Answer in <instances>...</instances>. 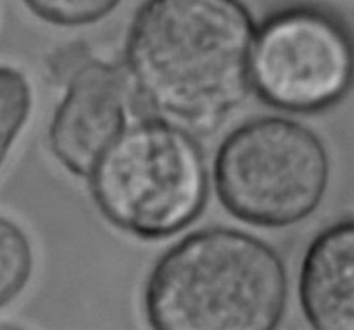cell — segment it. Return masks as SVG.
Returning a JSON list of instances; mask_svg holds the SVG:
<instances>
[{"mask_svg":"<svg viewBox=\"0 0 354 330\" xmlns=\"http://www.w3.org/2000/svg\"><path fill=\"white\" fill-rule=\"evenodd\" d=\"M256 19L242 0H144L124 38L135 99L207 135L248 99Z\"/></svg>","mask_w":354,"mask_h":330,"instance_id":"obj_1","label":"cell"},{"mask_svg":"<svg viewBox=\"0 0 354 330\" xmlns=\"http://www.w3.org/2000/svg\"><path fill=\"white\" fill-rule=\"evenodd\" d=\"M287 301L279 251L228 227L201 228L166 249L144 289L145 317L158 330H273Z\"/></svg>","mask_w":354,"mask_h":330,"instance_id":"obj_2","label":"cell"},{"mask_svg":"<svg viewBox=\"0 0 354 330\" xmlns=\"http://www.w3.org/2000/svg\"><path fill=\"white\" fill-rule=\"evenodd\" d=\"M97 210L118 230L162 241L203 214L206 158L192 131L152 114L127 125L88 176Z\"/></svg>","mask_w":354,"mask_h":330,"instance_id":"obj_3","label":"cell"},{"mask_svg":"<svg viewBox=\"0 0 354 330\" xmlns=\"http://www.w3.org/2000/svg\"><path fill=\"white\" fill-rule=\"evenodd\" d=\"M214 190L235 220L287 228L324 203L330 156L317 131L283 116L244 121L221 140L213 163Z\"/></svg>","mask_w":354,"mask_h":330,"instance_id":"obj_4","label":"cell"},{"mask_svg":"<svg viewBox=\"0 0 354 330\" xmlns=\"http://www.w3.org/2000/svg\"><path fill=\"white\" fill-rule=\"evenodd\" d=\"M251 83L263 104L292 114H318L354 85V35L317 6H292L263 19L256 31Z\"/></svg>","mask_w":354,"mask_h":330,"instance_id":"obj_5","label":"cell"},{"mask_svg":"<svg viewBox=\"0 0 354 330\" xmlns=\"http://www.w3.org/2000/svg\"><path fill=\"white\" fill-rule=\"evenodd\" d=\"M130 89L124 69L99 59L73 73L47 135L52 156L66 172L88 178L102 152L127 128Z\"/></svg>","mask_w":354,"mask_h":330,"instance_id":"obj_6","label":"cell"},{"mask_svg":"<svg viewBox=\"0 0 354 330\" xmlns=\"http://www.w3.org/2000/svg\"><path fill=\"white\" fill-rule=\"evenodd\" d=\"M299 301L318 330H354V218L318 232L303 256Z\"/></svg>","mask_w":354,"mask_h":330,"instance_id":"obj_7","label":"cell"},{"mask_svg":"<svg viewBox=\"0 0 354 330\" xmlns=\"http://www.w3.org/2000/svg\"><path fill=\"white\" fill-rule=\"evenodd\" d=\"M33 248L23 228L0 214V310L26 289L33 273Z\"/></svg>","mask_w":354,"mask_h":330,"instance_id":"obj_8","label":"cell"},{"mask_svg":"<svg viewBox=\"0 0 354 330\" xmlns=\"http://www.w3.org/2000/svg\"><path fill=\"white\" fill-rule=\"evenodd\" d=\"M31 106L33 92L26 75L12 66L0 64V166L26 125Z\"/></svg>","mask_w":354,"mask_h":330,"instance_id":"obj_9","label":"cell"},{"mask_svg":"<svg viewBox=\"0 0 354 330\" xmlns=\"http://www.w3.org/2000/svg\"><path fill=\"white\" fill-rule=\"evenodd\" d=\"M123 0H23L31 14L54 26H88L109 16Z\"/></svg>","mask_w":354,"mask_h":330,"instance_id":"obj_10","label":"cell"}]
</instances>
